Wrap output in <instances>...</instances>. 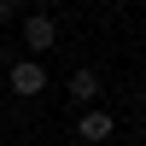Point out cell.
<instances>
[{"label":"cell","instance_id":"obj_3","mask_svg":"<svg viewBox=\"0 0 146 146\" xmlns=\"http://www.w3.org/2000/svg\"><path fill=\"white\" fill-rule=\"evenodd\" d=\"M76 135L88 140V146H94V140H111V111H88V117L76 123Z\"/></svg>","mask_w":146,"mask_h":146},{"label":"cell","instance_id":"obj_4","mask_svg":"<svg viewBox=\"0 0 146 146\" xmlns=\"http://www.w3.org/2000/svg\"><path fill=\"white\" fill-rule=\"evenodd\" d=\"M94 94H100V76H94V70H76V76H70V100H82V105H88Z\"/></svg>","mask_w":146,"mask_h":146},{"label":"cell","instance_id":"obj_5","mask_svg":"<svg viewBox=\"0 0 146 146\" xmlns=\"http://www.w3.org/2000/svg\"><path fill=\"white\" fill-rule=\"evenodd\" d=\"M12 12H18V0H0V23H6V18H12Z\"/></svg>","mask_w":146,"mask_h":146},{"label":"cell","instance_id":"obj_6","mask_svg":"<svg viewBox=\"0 0 146 146\" xmlns=\"http://www.w3.org/2000/svg\"><path fill=\"white\" fill-rule=\"evenodd\" d=\"M0 58H6V47H0Z\"/></svg>","mask_w":146,"mask_h":146},{"label":"cell","instance_id":"obj_1","mask_svg":"<svg viewBox=\"0 0 146 146\" xmlns=\"http://www.w3.org/2000/svg\"><path fill=\"white\" fill-rule=\"evenodd\" d=\"M23 41H29L35 53H47V47H58V23L47 18V12H35V18L23 23Z\"/></svg>","mask_w":146,"mask_h":146},{"label":"cell","instance_id":"obj_2","mask_svg":"<svg viewBox=\"0 0 146 146\" xmlns=\"http://www.w3.org/2000/svg\"><path fill=\"white\" fill-rule=\"evenodd\" d=\"M12 88H18V94H41V88H47V70L35 64V58H23V64L12 70Z\"/></svg>","mask_w":146,"mask_h":146}]
</instances>
